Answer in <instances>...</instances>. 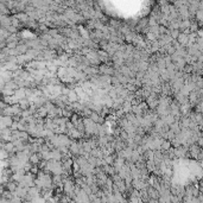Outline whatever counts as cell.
Returning a JSON list of instances; mask_svg holds the SVG:
<instances>
[{
  "instance_id": "obj_1",
  "label": "cell",
  "mask_w": 203,
  "mask_h": 203,
  "mask_svg": "<svg viewBox=\"0 0 203 203\" xmlns=\"http://www.w3.org/2000/svg\"><path fill=\"white\" fill-rule=\"evenodd\" d=\"M178 41H179V43H182V44H185V43H188V41H189V38L183 33V35H179V37H178Z\"/></svg>"
},
{
  "instance_id": "obj_2",
  "label": "cell",
  "mask_w": 203,
  "mask_h": 203,
  "mask_svg": "<svg viewBox=\"0 0 203 203\" xmlns=\"http://www.w3.org/2000/svg\"><path fill=\"white\" fill-rule=\"evenodd\" d=\"M197 18L203 20V10H200V11L197 12Z\"/></svg>"
}]
</instances>
